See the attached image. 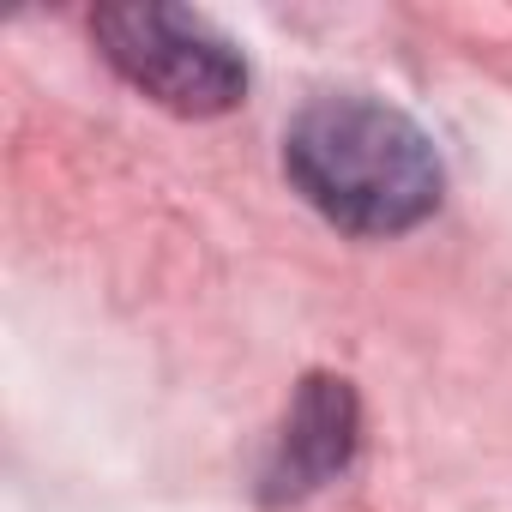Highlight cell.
Here are the masks:
<instances>
[{
    "label": "cell",
    "instance_id": "cell-1",
    "mask_svg": "<svg viewBox=\"0 0 512 512\" xmlns=\"http://www.w3.org/2000/svg\"><path fill=\"white\" fill-rule=\"evenodd\" d=\"M284 175L296 193L350 235H404L434 217L446 169L434 139L392 103L320 97L284 139Z\"/></svg>",
    "mask_w": 512,
    "mask_h": 512
},
{
    "label": "cell",
    "instance_id": "cell-2",
    "mask_svg": "<svg viewBox=\"0 0 512 512\" xmlns=\"http://www.w3.org/2000/svg\"><path fill=\"white\" fill-rule=\"evenodd\" d=\"M91 37L103 61L157 109L211 121L229 115L247 97V61L241 49L193 7H169V0H121L91 19Z\"/></svg>",
    "mask_w": 512,
    "mask_h": 512
},
{
    "label": "cell",
    "instance_id": "cell-3",
    "mask_svg": "<svg viewBox=\"0 0 512 512\" xmlns=\"http://www.w3.org/2000/svg\"><path fill=\"white\" fill-rule=\"evenodd\" d=\"M356 428H362V410H356L350 380L308 374L296 386V404H290L278 440H272L260 494L272 506H284V500H308L314 488H326L332 476H344V464L356 458Z\"/></svg>",
    "mask_w": 512,
    "mask_h": 512
}]
</instances>
